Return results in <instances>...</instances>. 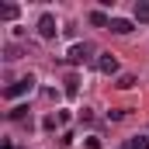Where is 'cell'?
<instances>
[{
    "label": "cell",
    "mask_w": 149,
    "mask_h": 149,
    "mask_svg": "<svg viewBox=\"0 0 149 149\" xmlns=\"http://www.w3.org/2000/svg\"><path fill=\"white\" fill-rule=\"evenodd\" d=\"M17 14H21V7H17V3H3V7H0V17H3V21H14Z\"/></svg>",
    "instance_id": "obj_9"
},
{
    "label": "cell",
    "mask_w": 149,
    "mask_h": 149,
    "mask_svg": "<svg viewBox=\"0 0 149 149\" xmlns=\"http://www.w3.org/2000/svg\"><path fill=\"white\" fill-rule=\"evenodd\" d=\"M56 31H59V28H56V17H52V14H42V17H38V35L42 38H56Z\"/></svg>",
    "instance_id": "obj_3"
},
{
    "label": "cell",
    "mask_w": 149,
    "mask_h": 149,
    "mask_svg": "<svg viewBox=\"0 0 149 149\" xmlns=\"http://www.w3.org/2000/svg\"><path fill=\"white\" fill-rule=\"evenodd\" d=\"M63 90H66V97H73L76 90H80V80H76V76H66V87H63Z\"/></svg>",
    "instance_id": "obj_13"
},
{
    "label": "cell",
    "mask_w": 149,
    "mask_h": 149,
    "mask_svg": "<svg viewBox=\"0 0 149 149\" xmlns=\"http://www.w3.org/2000/svg\"><path fill=\"white\" fill-rule=\"evenodd\" d=\"M42 125H45V128H59V114H49V118H45Z\"/></svg>",
    "instance_id": "obj_14"
},
{
    "label": "cell",
    "mask_w": 149,
    "mask_h": 149,
    "mask_svg": "<svg viewBox=\"0 0 149 149\" xmlns=\"http://www.w3.org/2000/svg\"><path fill=\"white\" fill-rule=\"evenodd\" d=\"M0 149H14V146H10V142H3V146H0Z\"/></svg>",
    "instance_id": "obj_15"
},
{
    "label": "cell",
    "mask_w": 149,
    "mask_h": 149,
    "mask_svg": "<svg viewBox=\"0 0 149 149\" xmlns=\"http://www.w3.org/2000/svg\"><path fill=\"white\" fill-rule=\"evenodd\" d=\"M97 70H101L104 76H114V73H118V59H114L111 52H104V56H97Z\"/></svg>",
    "instance_id": "obj_4"
},
{
    "label": "cell",
    "mask_w": 149,
    "mask_h": 149,
    "mask_svg": "<svg viewBox=\"0 0 149 149\" xmlns=\"http://www.w3.org/2000/svg\"><path fill=\"white\" fill-rule=\"evenodd\" d=\"M90 56H94V45H90V42H73L70 52H66V63H70V66H80V63H87Z\"/></svg>",
    "instance_id": "obj_2"
},
{
    "label": "cell",
    "mask_w": 149,
    "mask_h": 149,
    "mask_svg": "<svg viewBox=\"0 0 149 149\" xmlns=\"http://www.w3.org/2000/svg\"><path fill=\"white\" fill-rule=\"evenodd\" d=\"M24 114H28V104H17V108H10V111H7V118H10V121H21Z\"/></svg>",
    "instance_id": "obj_11"
},
{
    "label": "cell",
    "mask_w": 149,
    "mask_h": 149,
    "mask_svg": "<svg viewBox=\"0 0 149 149\" xmlns=\"http://www.w3.org/2000/svg\"><path fill=\"white\" fill-rule=\"evenodd\" d=\"M135 83H139V80H135L132 73H121V76H118V83H114V87H118V90H132Z\"/></svg>",
    "instance_id": "obj_10"
},
{
    "label": "cell",
    "mask_w": 149,
    "mask_h": 149,
    "mask_svg": "<svg viewBox=\"0 0 149 149\" xmlns=\"http://www.w3.org/2000/svg\"><path fill=\"white\" fill-rule=\"evenodd\" d=\"M90 24H94V28H108V24H111V17H108L104 10H90Z\"/></svg>",
    "instance_id": "obj_6"
},
{
    "label": "cell",
    "mask_w": 149,
    "mask_h": 149,
    "mask_svg": "<svg viewBox=\"0 0 149 149\" xmlns=\"http://www.w3.org/2000/svg\"><path fill=\"white\" fill-rule=\"evenodd\" d=\"M108 31H114V35H128V31H135V24H132L128 17H111Z\"/></svg>",
    "instance_id": "obj_5"
},
{
    "label": "cell",
    "mask_w": 149,
    "mask_h": 149,
    "mask_svg": "<svg viewBox=\"0 0 149 149\" xmlns=\"http://www.w3.org/2000/svg\"><path fill=\"white\" fill-rule=\"evenodd\" d=\"M21 56H24V52H21L17 45H7V49H3V59H7V63H14V59H21Z\"/></svg>",
    "instance_id": "obj_12"
},
{
    "label": "cell",
    "mask_w": 149,
    "mask_h": 149,
    "mask_svg": "<svg viewBox=\"0 0 149 149\" xmlns=\"http://www.w3.org/2000/svg\"><path fill=\"white\" fill-rule=\"evenodd\" d=\"M35 90V76L28 73V76H21V80H14L10 87H3V97L7 101H17V97H24V94H31Z\"/></svg>",
    "instance_id": "obj_1"
},
{
    "label": "cell",
    "mask_w": 149,
    "mask_h": 149,
    "mask_svg": "<svg viewBox=\"0 0 149 149\" xmlns=\"http://www.w3.org/2000/svg\"><path fill=\"white\" fill-rule=\"evenodd\" d=\"M125 149H149V135H132L125 142Z\"/></svg>",
    "instance_id": "obj_8"
},
{
    "label": "cell",
    "mask_w": 149,
    "mask_h": 149,
    "mask_svg": "<svg viewBox=\"0 0 149 149\" xmlns=\"http://www.w3.org/2000/svg\"><path fill=\"white\" fill-rule=\"evenodd\" d=\"M135 21H149V0H135Z\"/></svg>",
    "instance_id": "obj_7"
}]
</instances>
